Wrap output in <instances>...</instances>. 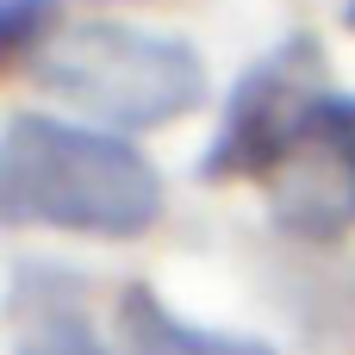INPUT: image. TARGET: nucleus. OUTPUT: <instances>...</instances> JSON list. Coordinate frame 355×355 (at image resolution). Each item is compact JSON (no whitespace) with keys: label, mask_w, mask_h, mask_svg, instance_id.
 <instances>
[{"label":"nucleus","mask_w":355,"mask_h":355,"mask_svg":"<svg viewBox=\"0 0 355 355\" xmlns=\"http://www.w3.org/2000/svg\"><path fill=\"white\" fill-rule=\"evenodd\" d=\"M162 168L106 125L12 112L0 131V218L12 231L150 237L162 225Z\"/></svg>","instance_id":"obj_1"},{"label":"nucleus","mask_w":355,"mask_h":355,"mask_svg":"<svg viewBox=\"0 0 355 355\" xmlns=\"http://www.w3.org/2000/svg\"><path fill=\"white\" fill-rule=\"evenodd\" d=\"M31 81L69 106H81L106 131H162L206 106L212 75L187 37L144 31L125 19H81L69 25L37 62Z\"/></svg>","instance_id":"obj_2"},{"label":"nucleus","mask_w":355,"mask_h":355,"mask_svg":"<svg viewBox=\"0 0 355 355\" xmlns=\"http://www.w3.org/2000/svg\"><path fill=\"white\" fill-rule=\"evenodd\" d=\"M331 106L337 87L324 69V44L312 31L281 37L237 75L225 119L200 156V181H275L293 156L331 137Z\"/></svg>","instance_id":"obj_3"},{"label":"nucleus","mask_w":355,"mask_h":355,"mask_svg":"<svg viewBox=\"0 0 355 355\" xmlns=\"http://www.w3.org/2000/svg\"><path fill=\"white\" fill-rule=\"evenodd\" d=\"M119 343H125V355H281L262 337L181 318L156 287H125L119 293Z\"/></svg>","instance_id":"obj_4"},{"label":"nucleus","mask_w":355,"mask_h":355,"mask_svg":"<svg viewBox=\"0 0 355 355\" xmlns=\"http://www.w3.org/2000/svg\"><path fill=\"white\" fill-rule=\"evenodd\" d=\"M12 324H19V349L12 355H112L100 343V331L87 324L69 275H56V287L44 300L37 293H12Z\"/></svg>","instance_id":"obj_5"},{"label":"nucleus","mask_w":355,"mask_h":355,"mask_svg":"<svg viewBox=\"0 0 355 355\" xmlns=\"http://www.w3.org/2000/svg\"><path fill=\"white\" fill-rule=\"evenodd\" d=\"M62 37V0H0V50L12 62H37Z\"/></svg>","instance_id":"obj_6"},{"label":"nucleus","mask_w":355,"mask_h":355,"mask_svg":"<svg viewBox=\"0 0 355 355\" xmlns=\"http://www.w3.org/2000/svg\"><path fill=\"white\" fill-rule=\"evenodd\" d=\"M331 144L343 156V175H349V193H355V100L349 94H337V106H331Z\"/></svg>","instance_id":"obj_7"},{"label":"nucleus","mask_w":355,"mask_h":355,"mask_svg":"<svg viewBox=\"0 0 355 355\" xmlns=\"http://www.w3.org/2000/svg\"><path fill=\"white\" fill-rule=\"evenodd\" d=\"M343 25H349V31H355V0H343Z\"/></svg>","instance_id":"obj_8"}]
</instances>
